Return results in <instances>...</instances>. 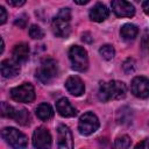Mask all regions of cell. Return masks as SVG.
I'll return each mask as SVG.
<instances>
[{
	"label": "cell",
	"instance_id": "29",
	"mask_svg": "<svg viewBox=\"0 0 149 149\" xmlns=\"http://www.w3.org/2000/svg\"><path fill=\"white\" fill-rule=\"evenodd\" d=\"M24 0H8L7 1V3L8 5H10V6H16V7H19V6H22V5H24Z\"/></svg>",
	"mask_w": 149,
	"mask_h": 149
},
{
	"label": "cell",
	"instance_id": "28",
	"mask_svg": "<svg viewBox=\"0 0 149 149\" xmlns=\"http://www.w3.org/2000/svg\"><path fill=\"white\" fill-rule=\"evenodd\" d=\"M6 20H7V12L2 6H0V23L3 24Z\"/></svg>",
	"mask_w": 149,
	"mask_h": 149
},
{
	"label": "cell",
	"instance_id": "19",
	"mask_svg": "<svg viewBox=\"0 0 149 149\" xmlns=\"http://www.w3.org/2000/svg\"><path fill=\"white\" fill-rule=\"evenodd\" d=\"M14 120L17 123L22 125V126H27L30 122V115H29V113H28L27 109H24V108H17L16 115H15Z\"/></svg>",
	"mask_w": 149,
	"mask_h": 149
},
{
	"label": "cell",
	"instance_id": "2",
	"mask_svg": "<svg viewBox=\"0 0 149 149\" xmlns=\"http://www.w3.org/2000/svg\"><path fill=\"white\" fill-rule=\"evenodd\" d=\"M70 20H71V12L69 8H62L58 14L54 17L51 27L52 31L58 37H66L70 34Z\"/></svg>",
	"mask_w": 149,
	"mask_h": 149
},
{
	"label": "cell",
	"instance_id": "20",
	"mask_svg": "<svg viewBox=\"0 0 149 149\" xmlns=\"http://www.w3.org/2000/svg\"><path fill=\"white\" fill-rule=\"evenodd\" d=\"M130 139L127 135H121L119 137L115 139L114 144H113V149H129L130 147Z\"/></svg>",
	"mask_w": 149,
	"mask_h": 149
},
{
	"label": "cell",
	"instance_id": "16",
	"mask_svg": "<svg viewBox=\"0 0 149 149\" xmlns=\"http://www.w3.org/2000/svg\"><path fill=\"white\" fill-rule=\"evenodd\" d=\"M29 58V47L27 43H17L13 49V59L16 63H24Z\"/></svg>",
	"mask_w": 149,
	"mask_h": 149
},
{
	"label": "cell",
	"instance_id": "27",
	"mask_svg": "<svg viewBox=\"0 0 149 149\" xmlns=\"http://www.w3.org/2000/svg\"><path fill=\"white\" fill-rule=\"evenodd\" d=\"M134 149H149V139H144L141 142H139Z\"/></svg>",
	"mask_w": 149,
	"mask_h": 149
},
{
	"label": "cell",
	"instance_id": "9",
	"mask_svg": "<svg viewBox=\"0 0 149 149\" xmlns=\"http://www.w3.org/2000/svg\"><path fill=\"white\" fill-rule=\"evenodd\" d=\"M130 90H132V93L140 99L148 98L149 97V79L143 76H137L133 78L132 84H130Z\"/></svg>",
	"mask_w": 149,
	"mask_h": 149
},
{
	"label": "cell",
	"instance_id": "17",
	"mask_svg": "<svg viewBox=\"0 0 149 149\" xmlns=\"http://www.w3.org/2000/svg\"><path fill=\"white\" fill-rule=\"evenodd\" d=\"M139 34V29L135 24H132V23H126L121 27L120 29V35L123 40H127V41H130V40H134Z\"/></svg>",
	"mask_w": 149,
	"mask_h": 149
},
{
	"label": "cell",
	"instance_id": "12",
	"mask_svg": "<svg viewBox=\"0 0 149 149\" xmlns=\"http://www.w3.org/2000/svg\"><path fill=\"white\" fill-rule=\"evenodd\" d=\"M65 87H66L68 92L71 93L74 97L81 95L84 93V91H85V86H84L83 80L77 76L69 77L66 79V81H65Z\"/></svg>",
	"mask_w": 149,
	"mask_h": 149
},
{
	"label": "cell",
	"instance_id": "26",
	"mask_svg": "<svg viewBox=\"0 0 149 149\" xmlns=\"http://www.w3.org/2000/svg\"><path fill=\"white\" fill-rule=\"evenodd\" d=\"M15 26H19L20 28H24L26 27V23H27V16L23 14L21 16H19L16 20H15Z\"/></svg>",
	"mask_w": 149,
	"mask_h": 149
},
{
	"label": "cell",
	"instance_id": "6",
	"mask_svg": "<svg viewBox=\"0 0 149 149\" xmlns=\"http://www.w3.org/2000/svg\"><path fill=\"white\" fill-rule=\"evenodd\" d=\"M99 128V119L92 112L84 113L78 121V130L83 135H90Z\"/></svg>",
	"mask_w": 149,
	"mask_h": 149
},
{
	"label": "cell",
	"instance_id": "22",
	"mask_svg": "<svg viewBox=\"0 0 149 149\" xmlns=\"http://www.w3.org/2000/svg\"><path fill=\"white\" fill-rule=\"evenodd\" d=\"M99 54L102 56V58L109 61V59H112V58L114 57V55H115V50H114V48H113L111 44H104V45L100 47V49H99Z\"/></svg>",
	"mask_w": 149,
	"mask_h": 149
},
{
	"label": "cell",
	"instance_id": "5",
	"mask_svg": "<svg viewBox=\"0 0 149 149\" xmlns=\"http://www.w3.org/2000/svg\"><path fill=\"white\" fill-rule=\"evenodd\" d=\"M69 58L71 62V66L73 70L83 72L88 66V57L87 52L84 48L79 45H72L69 50Z\"/></svg>",
	"mask_w": 149,
	"mask_h": 149
},
{
	"label": "cell",
	"instance_id": "1",
	"mask_svg": "<svg viewBox=\"0 0 149 149\" xmlns=\"http://www.w3.org/2000/svg\"><path fill=\"white\" fill-rule=\"evenodd\" d=\"M127 92L126 84L119 80H109L100 83L98 97L101 101H109V100H118L125 98Z\"/></svg>",
	"mask_w": 149,
	"mask_h": 149
},
{
	"label": "cell",
	"instance_id": "10",
	"mask_svg": "<svg viewBox=\"0 0 149 149\" xmlns=\"http://www.w3.org/2000/svg\"><path fill=\"white\" fill-rule=\"evenodd\" d=\"M58 149H73V137L70 128L65 125H59L57 128Z\"/></svg>",
	"mask_w": 149,
	"mask_h": 149
},
{
	"label": "cell",
	"instance_id": "13",
	"mask_svg": "<svg viewBox=\"0 0 149 149\" xmlns=\"http://www.w3.org/2000/svg\"><path fill=\"white\" fill-rule=\"evenodd\" d=\"M1 74L5 78H12L19 74L20 72V64L16 63L14 59H3L0 64Z\"/></svg>",
	"mask_w": 149,
	"mask_h": 149
},
{
	"label": "cell",
	"instance_id": "30",
	"mask_svg": "<svg viewBox=\"0 0 149 149\" xmlns=\"http://www.w3.org/2000/svg\"><path fill=\"white\" fill-rule=\"evenodd\" d=\"M142 8H143V12H144L147 15H149V0H147V1H144V2L142 3Z\"/></svg>",
	"mask_w": 149,
	"mask_h": 149
},
{
	"label": "cell",
	"instance_id": "23",
	"mask_svg": "<svg viewBox=\"0 0 149 149\" xmlns=\"http://www.w3.org/2000/svg\"><path fill=\"white\" fill-rule=\"evenodd\" d=\"M29 35H30V37L34 38V40H41V38L44 36V31L42 30L41 27H38V26H36V24H33V26H30V28H29Z\"/></svg>",
	"mask_w": 149,
	"mask_h": 149
},
{
	"label": "cell",
	"instance_id": "14",
	"mask_svg": "<svg viewBox=\"0 0 149 149\" xmlns=\"http://www.w3.org/2000/svg\"><path fill=\"white\" fill-rule=\"evenodd\" d=\"M56 109L59 113V115L64 118H72L77 114L76 108L71 105V102L66 98H61L56 101Z\"/></svg>",
	"mask_w": 149,
	"mask_h": 149
},
{
	"label": "cell",
	"instance_id": "8",
	"mask_svg": "<svg viewBox=\"0 0 149 149\" xmlns=\"http://www.w3.org/2000/svg\"><path fill=\"white\" fill-rule=\"evenodd\" d=\"M51 135L44 127H38L33 134V144L36 149H50L51 148Z\"/></svg>",
	"mask_w": 149,
	"mask_h": 149
},
{
	"label": "cell",
	"instance_id": "21",
	"mask_svg": "<svg viewBox=\"0 0 149 149\" xmlns=\"http://www.w3.org/2000/svg\"><path fill=\"white\" fill-rule=\"evenodd\" d=\"M16 111L17 108L8 105L7 102H1V115L3 118H8V119H14L16 115Z\"/></svg>",
	"mask_w": 149,
	"mask_h": 149
},
{
	"label": "cell",
	"instance_id": "11",
	"mask_svg": "<svg viewBox=\"0 0 149 149\" xmlns=\"http://www.w3.org/2000/svg\"><path fill=\"white\" fill-rule=\"evenodd\" d=\"M111 6H112V10L114 12V14L119 17H132L135 14L134 6L128 1L113 0L111 2Z\"/></svg>",
	"mask_w": 149,
	"mask_h": 149
},
{
	"label": "cell",
	"instance_id": "25",
	"mask_svg": "<svg viewBox=\"0 0 149 149\" xmlns=\"http://www.w3.org/2000/svg\"><path fill=\"white\" fill-rule=\"evenodd\" d=\"M122 69H123V71L126 73L133 72L135 70V62H134V59L133 58H127L123 62V64H122Z\"/></svg>",
	"mask_w": 149,
	"mask_h": 149
},
{
	"label": "cell",
	"instance_id": "24",
	"mask_svg": "<svg viewBox=\"0 0 149 149\" xmlns=\"http://www.w3.org/2000/svg\"><path fill=\"white\" fill-rule=\"evenodd\" d=\"M130 112H132V111H130L128 107H122V108H120L119 112H118V115H116L118 122H119V123H127V122H129V121L126 119V114H128V113H130Z\"/></svg>",
	"mask_w": 149,
	"mask_h": 149
},
{
	"label": "cell",
	"instance_id": "4",
	"mask_svg": "<svg viewBox=\"0 0 149 149\" xmlns=\"http://www.w3.org/2000/svg\"><path fill=\"white\" fill-rule=\"evenodd\" d=\"M1 136L13 149H24L28 146L27 136L16 128L5 127L1 130Z\"/></svg>",
	"mask_w": 149,
	"mask_h": 149
},
{
	"label": "cell",
	"instance_id": "7",
	"mask_svg": "<svg viewBox=\"0 0 149 149\" xmlns=\"http://www.w3.org/2000/svg\"><path fill=\"white\" fill-rule=\"evenodd\" d=\"M10 97L17 102H31L35 99L34 86L29 83H23L20 86L10 90Z\"/></svg>",
	"mask_w": 149,
	"mask_h": 149
},
{
	"label": "cell",
	"instance_id": "3",
	"mask_svg": "<svg viewBox=\"0 0 149 149\" xmlns=\"http://www.w3.org/2000/svg\"><path fill=\"white\" fill-rule=\"evenodd\" d=\"M57 73H58L57 62L54 58L47 57V58H43L41 61L40 66L36 70V78L41 83L48 84L57 76Z\"/></svg>",
	"mask_w": 149,
	"mask_h": 149
},
{
	"label": "cell",
	"instance_id": "31",
	"mask_svg": "<svg viewBox=\"0 0 149 149\" xmlns=\"http://www.w3.org/2000/svg\"><path fill=\"white\" fill-rule=\"evenodd\" d=\"M74 2H76V3H78V5H85V3H87V2H88V0H84V1H77V0H76Z\"/></svg>",
	"mask_w": 149,
	"mask_h": 149
},
{
	"label": "cell",
	"instance_id": "18",
	"mask_svg": "<svg viewBox=\"0 0 149 149\" xmlns=\"http://www.w3.org/2000/svg\"><path fill=\"white\" fill-rule=\"evenodd\" d=\"M36 115L40 120H43V121H47L49 119L52 118L54 115V111H52V107L47 104V102H42L37 106L36 108Z\"/></svg>",
	"mask_w": 149,
	"mask_h": 149
},
{
	"label": "cell",
	"instance_id": "15",
	"mask_svg": "<svg viewBox=\"0 0 149 149\" xmlns=\"http://www.w3.org/2000/svg\"><path fill=\"white\" fill-rule=\"evenodd\" d=\"M108 9L107 7L101 3V2H97L91 9H90V19L94 22H102L108 17Z\"/></svg>",
	"mask_w": 149,
	"mask_h": 149
},
{
	"label": "cell",
	"instance_id": "32",
	"mask_svg": "<svg viewBox=\"0 0 149 149\" xmlns=\"http://www.w3.org/2000/svg\"><path fill=\"white\" fill-rule=\"evenodd\" d=\"M148 49H149V41H148Z\"/></svg>",
	"mask_w": 149,
	"mask_h": 149
}]
</instances>
